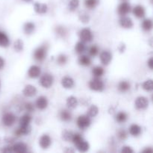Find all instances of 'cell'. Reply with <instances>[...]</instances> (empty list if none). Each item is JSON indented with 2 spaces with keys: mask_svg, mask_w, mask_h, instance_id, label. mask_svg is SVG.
I'll list each match as a JSON object with an SVG mask.
<instances>
[{
  "mask_svg": "<svg viewBox=\"0 0 153 153\" xmlns=\"http://www.w3.org/2000/svg\"><path fill=\"white\" fill-rule=\"evenodd\" d=\"M47 50L48 46L46 45H42V46H39L37 49H35L34 52V59L40 62L44 61L47 55Z\"/></svg>",
  "mask_w": 153,
  "mask_h": 153,
  "instance_id": "obj_1",
  "label": "cell"
},
{
  "mask_svg": "<svg viewBox=\"0 0 153 153\" xmlns=\"http://www.w3.org/2000/svg\"><path fill=\"white\" fill-rule=\"evenodd\" d=\"M91 118L88 115H81L77 119V126L80 129L85 130L91 126Z\"/></svg>",
  "mask_w": 153,
  "mask_h": 153,
  "instance_id": "obj_2",
  "label": "cell"
},
{
  "mask_svg": "<svg viewBox=\"0 0 153 153\" xmlns=\"http://www.w3.org/2000/svg\"><path fill=\"white\" fill-rule=\"evenodd\" d=\"M89 87L92 91H102L105 88V84L100 78H94L90 82Z\"/></svg>",
  "mask_w": 153,
  "mask_h": 153,
  "instance_id": "obj_3",
  "label": "cell"
},
{
  "mask_svg": "<svg viewBox=\"0 0 153 153\" xmlns=\"http://www.w3.org/2000/svg\"><path fill=\"white\" fill-rule=\"evenodd\" d=\"M79 37H80L81 41L84 42V43H89V42L92 41L93 38H94V34H93L91 29L85 28L80 31Z\"/></svg>",
  "mask_w": 153,
  "mask_h": 153,
  "instance_id": "obj_4",
  "label": "cell"
},
{
  "mask_svg": "<svg viewBox=\"0 0 153 153\" xmlns=\"http://www.w3.org/2000/svg\"><path fill=\"white\" fill-rule=\"evenodd\" d=\"M54 82L53 76L49 73H46L43 74V76L40 77V84L42 87L45 88H49L52 85Z\"/></svg>",
  "mask_w": 153,
  "mask_h": 153,
  "instance_id": "obj_5",
  "label": "cell"
},
{
  "mask_svg": "<svg viewBox=\"0 0 153 153\" xmlns=\"http://www.w3.org/2000/svg\"><path fill=\"white\" fill-rule=\"evenodd\" d=\"M16 117L13 113H10V112L4 114L2 116V119H1L3 125L7 127H10L13 126L16 122Z\"/></svg>",
  "mask_w": 153,
  "mask_h": 153,
  "instance_id": "obj_6",
  "label": "cell"
},
{
  "mask_svg": "<svg viewBox=\"0 0 153 153\" xmlns=\"http://www.w3.org/2000/svg\"><path fill=\"white\" fill-rule=\"evenodd\" d=\"M135 107L138 110L146 109L149 105V100L145 97H139L135 100Z\"/></svg>",
  "mask_w": 153,
  "mask_h": 153,
  "instance_id": "obj_7",
  "label": "cell"
},
{
  "mask_svg": "<svg viewBox=\"0 0 153 153\" xmlns=\"http://www.w3.org/2000/svg\"><path fill=\"white\" fill-rule=\"evenodd\" d=\"M131 10V5L129 4V3L124 1V2L121 3L119 5L117 8V12L120 16H126L128 13H129Z\"/></svg>",
  "mask_w": 153,
  "mask_h": 153,
  "instance_id": "obj_8",
  "label": "cell"
},
{
  "mask_svg": "<svg viewBox=\"0 0 153 153\" xmlns=\"http://www.w3.org/2000/svg\"><path fill=\"white\" fill-rule=\"evenodd\" d=\"M39 144L42 149H48L52 144V139L48 134H43L39 140Z\"/></svg>",
  "mask_w": 153,
  "mask_h": 153,
  "instance_id": "obj_9",
  "label": "cell"
},
{
  "mask_svg": "<svg viewBox=\"0 0 153 153\" xmlns=\"http://www.w3.org/2000/svg\"><path fill=\"white\" fill-rule=\"evenodd\" d=\"M100 58L103 65H108L112 60V55L108 51H103L100 53Z\"/></svg>",
  "mask_w": 153,
  "mask_h": 153,
  "instance_id": "obj_10",
  "label": "cell"
},
{
  "mask_svg": "<svg viewBox=\"0 0 153 153\" xmlns=\"http://www.w3.org/2000/svg\"><path fill=\"white\" fill-rule=\"evenodd\" d=\"M40 73H41L40 67L37 65L31 66V67L28 69V75L30 78H31V79H36V78H38L39 76H40Z\"/></svg>",
  "mask_w": 153,
  "mask_h": 153,
  "instance_id": "obj_11",
  "label": "cell"
},
{
  "mask_svg": "<svg viewBox=\"0 0 153 153\" xmlns=\"http://www.w3.org/2000/svg\"><path fill=\"white\" fill-rule=\"evenodd\" d=\"M22 94L24 96L27 97H32L36 95L37 94V89L34 86L31 85H28L24 88L22 91Z\"/></svg>",
  "mask_w": 153,
  "mask_h": 153,
  "instance_id": "obj_12",
  "label": "cell"
},
{
  "mask_svg": "<svg viewBox=\"0 0 153 153\" xmlns=\"http://www.w3.org/2000/svg\"><path fill=\"white\" fill-rule=\"evenodd\" d=\"M36 106L40 110H44L48 106V100L46 97H39L36 100Z\"/></svg>",
  "mask_w": 153,
  "mask_h": 153,
  "instance_id": "obj_13",
  "label": "cell"
},
{
  "mask_svg": "<svg viewBox=\"0 0 153 153\" xmlns=\"http://www.w3.org/2000/svg\"><path fill=\"white\" fill-rule=\"evenodd\" d=\"M31 131V128L29 126H19L17 129L15 131V136L16 137H20L22 135H28L30 134Z\"/></svg>",
  "mask_w": 153,
  "mask_h": 153,
  "instance_id": "obj_14",
  "label": "cell"
},
{
  "mask_svg": "<svg viewBox=\"0 0 153 153\" xmlns=\"http://www.w3.org/2000/svg\"><path fill=\"white\" fill-rule=\"evenodd\" d=\"M13 151L14 152L18 153H25L28 151V146L25 143L19 142V143H15L13 146H12Z\"/></svg>",
  "mask_w": 153,
  "mask_h": 153,
  "instance_id": "obj_15",
  "label": "cell"
},
{
  "mask_svg": "<svg viewBox=\"0 0 153 153\" xmlns=\"http://www.w3.org/2000/svg\"><path fill=\"white\" fill-rule=\"evenodd\" d=\"M120 25L124 28H131L133 27V22L131 19L128 16H122L120 19Z\"/></svg>",
  "mask_w": 153,
  "mask_h": 153,
  "instance_id": "obj_16",
  "label": "cell"
},
{
  "mask_svg": "<svg viewBox=\"0 0 153 153\" xmlns=\"http://www.w3.org/2000/svg\"><path fill=\"white\" fill-rule=\"evenodd\" d=\"M75 146H76V149L80 152H86L90 149V145L88 143V142L85 140L84 139L82 140H81L80 142H79L78 143H76Z\"/></svg>",
  "mask_w": 153,
  "mask_h": 153,
  "instance_id": "obj_17",
  "label": "cell"
},
{
  "mask_svg": "<svg viewBox=\"0 0 153 153\" xmlns=\"http://www.w3.org/2000/svg\"><path fill=\"white\" fill-rule=\"evenodd\" d=\"M61 85L66 89H71L74 86V80L71 77L65 76L61 79Z\"/></svg>",
  "mask_w": 153,
  "mask_h": 153,
  "instance_id": "obj_18",
  "label": "cell"
},
{
  "mask_svg": "<svg viewBox=\"0 0 153 153\" xmlns=\"http://www.w3.org/2000/svg\"><path fill=\"white\" fill-rule=\"evenodd\" d=\"M133 14L137 18H143L146 15L145 8L141 5H137L133 8Z\"/></svg>",
  "mask_w": 153,
  "mask_h": 153,
  "instance_id": "obj_19",
  "label": "cell"
},
{
  "mask_svg": "<svg viewBox=\"0 0 153 153\" xmlns=\"http://www.w3.org/2000/svg\"><path fill=\"white\" fill-rule=\"evenodd\" d=\"M47 5L46 4H42V3L35 2L34 3V10L37 13L40 14H43L47 12Z\"/></svg>",
  "mask_w": 153,
  "mask_h": 153,
  "instance_id": "obj_20",
  "label": "cell"
},
{
  "mask_svg": "<svg viewBox=\"0 0 153 153\" xmlns=\"http://www.w3.org/2000/svg\"><path fill=\"white\" fill-rule=\"evenodd\" d=\"M141 127L137 124H132L129 127V133L134 137H137L141 134Z\"/></svg>",
  "mask_w": 153,
  "mask_h": 153,
  "instance_id": "obj_21",
  "label": "cell"
},
{
  "mask_svg": "<svg viewBox=\"0 0 153 153\" xmlns=\"http://www.w3.org/2000/svg\"><path fill=\"white\" fill-rule=\"evenodd\" d=\"M10 44V40L7 34L3 31H0V46L7 47Z\"/></svg>",
  "mask_w": 153,
  "mask_h": 153,
  "instance_id": "obj_22",
  "label": "cell"
},
{
  "mask_svg": "<svg viewBox=\"0 0 153 153\" xmlns=\"http://www.w3.org/2000/svg\"><path fill=\"white\" fill-rule=\"evenodd\" d=\"M131 89V85L127 81H122L118 85V90L121 93H126Z\"/></svg>",
  "mask_w": 153,
  "mask_h": 153,
  "instance_id": "obj_23",
  "label": "cell"
},
{
  "mask_svg": "<svg viewBox=\"0 0 153 153\" xmlns=\"http://www.w3.org/2000/svg\"><path fill=\"white\" fill-rule=\"evenodd\" d=\"M78 104V100L73 96H71V97H69L67 99V107L70 108H76L77 107Z\"/></svg>",
  "mask_w": 153,
  "mask_h": 153,
  "instance_id": "obj_24",
  "label": "cell"
},
{
  "mask_svg": "<svg viewBox=\"0 0 153 153\" xmlns=\"http://www.w3.org/2000/svg\"><path fill=\"white\" fill-rule=\"evenodd\" d=\"M31 121V117L30 116L29 114L23 115V116L21 117L20 119H19V126H29Z\"/></svg>",
  "mask_w": 153,
  "mask_h": 153,
  "instance_id": "obj_25",
  "label": "cell"
},
{
  "mask_svg": "<svg viewBox=\"0 0 153 153\" xmlns=\"http://www.w3.org/2000/svg\"><path fill=\"white\" fill-rule=\"evenodd\" d=\"M24 32L26 34H31L35 30V25L31 22H28L23 26Z\"/></svg>",
  "mask_w": 153,
  "mask_h": 153,
  "instance_id": "obj_26",
  "label": "cell"
},
{
  "mask_svg": "<svg viewBox=\"0 0 153 153\" xmlns=\"http://www.w3.org/2000/svg\"><path fill=\"white\" fill-rule=\"evenodd\" d=\"M79 63L80 65L88 67V66H90L91 64V59L88 55H81L79 58Z\"/></svg>",
  "mask_w": 153,
  "mask_h": 153,
  "instance_id": "obj_27",
  "label": "cell"
},
{
  "mask_svg": "<svg viewBox=\"0 0 153 153\" xmlns=\"http://www.w3.org/2000/svg\"><path fill=\"white\" fill-rule=\"evenodd\" d=\"M60 118L64 122H69L72 120V114L69 111L62 110L60 113Z\"/></svg>",
  "mask_w": 153,
  "mask_h": 153,
  "instance_id": "obj_28",
  "label": "cell"
},
{
  "mask_svg": "<svg viewBox=\"0 0 153 153\" xmlns=\"http://www.w3.org/2000/svg\"><path fill=\"white\" fill-rule=\"evenodd\" d=\"M92 73L94 76V77L96 78H100L104 75L105 70L100 66H97V67H94L92 70Z\"/></svg>",
  "mask_w": 153,
  "mask_h": 153,
  "instance_id": "obj_29",
  "label": "cell"
},
{
  "mask_svg": "<svg viewBox=\"0 0 153 153\" xmlns=\"http://www.w3.org/2000/svg\"><path fill=\"white\" fill-rule=\"evenodd\" d=\"M115 119H116L117 122H118L119 123H123L128 119V114L126 112L120 111L117 113V114L115 117Z\"/></svg>",
  "mask_w": 153,
  "mask_h": 153,
  "instance_id": "obj_30",
  "label": "cell"
},
{
  "mask_svg": "<svg viewBox=\"0 0 153 153\" xmlns=\"http://www.w3.org/2000/svg\"><path fill=\"white\" fill-rule=\"evenodd\" d=\"M86 46H85V43L82 41L78 42L75 46V50H76V53L78 54H82L86 51Z\"/></svg>",
  "mask_w": 153,
  "mask_h": 153,
  "instance_id": "obj_31",
  "label": "cell"
},
{
  "mask_svg": "<svg viewBox=\"0 0 153 153\" xmlns=\"http://www.w3.org/2000/svg\"><path fill=\"white\" fill-rule=\"evenodd\" d=\"M142 28L146 31H149L152 28V21L150 19H145L142 22Z\"/></svg>",
  "mask_w": 153,
  "mask_h": 153,
  "instance_id": "obj_32",
  "label": "cell"
},
{
  "mask_svg": "<svg viewBox=\"0 0 153 153\" xmlns=\"http://www.w3.org/2000/svg\"><path fill=\"white\" fill-rule=\"evenodd\" d=\"M99 113V108L97 105H91L88 110V116L90 117H94L97 116Z\"/></svg>",
  "mask_w": 153,
  "mask_h": 153,
  "instance_id": "obj_33",
  "label": "cell"
},
{
  "mask_svg": "<svg viewBox=\"0 0 153 153\" xmlns=\"http://www.w3.org/2000/svg\"><path fill=\"white\" fill-rule=\"evenodd\" d=\"M73 134L74 133L72 132L71 131H68V130H64L62 132V138L64 139L65 141H72V139H73Z\"/></svg>",
  "mask_w": 153,
  "mask_h": 153,
  "instance_id": "obj_34",
  "label": "cell"
},
{
  "mask_svg": "<svg viewBox=\"0 0 153 153\" xmlns=\"http://www.w3.org/2000/svg\"><path fill=\"white\" fill-rule=\"evenodd\" d=\"M99 0H85V4L88 8L94 9L98 5Z\"/></svg>",
  "mask_w": 153,
  "mask_h": 153,
  "instance_id": "obj_35",
  "label": "cell"
},
{
  "mask_svg": "<svg viewBox=\"0 0 153 153\" xmlns=\"http://www.w3.org/2000/svg\"><path fill=\"white\" fill-rule=\"evenodd\" d=\"M143 90L146 91H152L153 89V83L152 79H148V80L145 81L142 85Z\"/></svg>",
  "mask_w": 153,
  "mask_h": 153,
  "instance_id": "obj_36",
  "label": "cell"
},
{
  "mask_svg": "<svg viewBox=\"0 0 153 153\" xmlns=\"http://www.w3.org/2000/svg\"><path fill=\"white\" fill-rule=\"evenodd\" d=\"M24 47V44H23V42L20 40V39H18L16 40V41L14 42V44H13V48H14L16 52H21L22 51Z\"/></svg>",
  "mask_w": 153,
  "mask_h": 153,
  "instance_id": "obj_37",
  "label": "cell"
},
{
  "mask_svg": "<svg viewBox=\"0 0 153 153\" xmlns=\"http://www.w3.org/2000/svg\"><path fill=\"white\" fill-rule=\"evenodd\" d=\"M79 17L81 22H83V23H88L89 22L90 16L87 13H85V12L80 13L79 15Z\"/></svg>",
  "mask_w": 153,
  "mask_h": 153,
  "instance_id": "obj_38",
  "label": "cell"
},
{
  "mask_svg": "<svg viewBox=\"0 0 153 153\" xmlns=\"http://www.w3.org/2000/svg\"><path fill=\"white\" fill-rule=\"evenodd\" d=\"M79 6V0H70L69 2V9L72 11L78 8Z\"/></svg>",
  "mask_w": 153,
  "mask_h": 153,
  "instance_id": "obj_39",
  "label": "cell"
},
{
  "mask_svg": "<svg viewBox=\"0 0 153 153\" xmlns=\"http://www.w3.org/2000/svg\"><path fill=\"white\" fill-rule=\"evenodd\" d=\"M57 62L59 65H64L67 62V57L64 54H61L57 58Z\"/></svg>",
  "mask_w": 153,
  "mask_h": 153,
  "instance_id": "obj_40",
  "label": "cell"
},
{
  "mask_svg": "<svg viewBox=\"0 0 153 153\" xmlns=\"http://www.w3.org/2000/svg\"><path fill=\"white\" fill-rule=\"evenodd\" d=\"M99 52H100V49L96 45H94V46H91V48L89 49V54L92 57H95L98 55Z\"/></svg>",
  "mask_w": 153,
  "mask_h": 153,
  "instance_id": "obj_41",
  "label": "cell"
},
{
  "mask_svg": "<svg viewBox=\"0 0 153 153\" xmlns=\"http://www.w3.org/2000/svg\"><path fill=\"white\" fill-rule=\"evenodd\" d=\"M127 132L124 129H120L117 132V137L120 140H124L127 138Z\"/></svg>",
  "mask_w": 153,
  "mask_h": 153,
  "instance_id": "obj_42",
  "label": "cell"
},
{
  "mask_svg": "<svg viewBox=\"0 0 153 153\" xmlns=\"http://www.w3.org/2000/svg\"><path fill=\"white\" fill-rule=\"evenodd\" d=\"M82 140H83V137H82V136L80 134H79V133L73 134V139H72V141H73V143H74L75 145Z\"/></svg>",
  "mask_w": 153,
  "mask_h": 153,
  "instance_id": "obj_43",
  "label": "cell"
},
{
  "mask_svg": "<svg viewBox=\"0 0 153 153\" xmlns=\"http://www.w3.org/2000/svg\"><path fill=\"white\" fill-rule=\"evenodd\" d=\"M56 33L60 37H64V35L67 34V31H66L64 27L58 26L56 28Z\"/></svg>",
  "mask_w": 153,
  "mask_h": 153,
  "instance_id": "obj_44",
  "label": "cell"
},
{
  "mask_svg": "<svg viewBox=\"0 0 153 153\" xmlns=\"http://www.w3.org/2000/svg\"><path fill=\"white\" fill-rule=\"evenodd\" d=\"M25 109L28 112H33L34 111V106L31 102H27L25 104Z\"/></svg>",
  "mask_w": 153,
  "mask_h": 153,
  "instance_id": "obj_45",
  "label": "cell"
},
{
  "mask_svg": "<svg viewBox=\"0 0 153 153\" xmlns=\"http://www.w3.org/2000/svg\"><path fill=\"white\" fill-rule=\"evenodd\" d=\"M121 152H123V153H133V152H134V150H133V149H131L130 146H123V147L122 150H121Z\"/></svg>",
  "mask_w": 153,
  "mask_h": 153,
  "instance_id": "obj_46",
  "label": "cell"
},
{
  "mask_svg": "<svg viewBox=\"0 0 153 153\" xmlns=\"http://www.w3.org/2000/svg\"><path fill=\"white\" fill-rule=\"evenodd\" d=\"M3 152H13V148H12L11 146H4L2 149H1Z\"/></svg>",
  "mask_w": 153,
  "mask_h": 153,
  "instance_id": "obj_47",
  "label": "cell"
},
{
  "mask_svg": "<svg viewBox=\"0 0 153 153\" xmlns=\"http://www.w3.org/2000/svg\"><path fill=\"white\" fill-rule=\"evenodd\" d=\"M118 49H119L120 52H121V53L124 52V51H125V49H126L125 43H121V44L119 46V48H118Z\"/></svg>",
  "mask_w": 153,
  "mask_h": 153,
  "instance_id": "obj_48",
  "label": "cell"
},
{
  "mask_svg": "<svg viewBox=\"0 0 153 153\" xmlns=\"http://www.w3.org/2000/svg\"><path fill=\"white\" fill-rule=\"evenodd\" d=\"M147 65H148V67H149V69H150V70H152V68H153V59H152V58H149V61H148V62H147Z\"/></svg>",
  "mask_w": 153,
  "mask_h": 153,
  "instance_id": "obj_49",
  "label": "cell"
},
{
  "mask_svg": "<svg viewBox=\"0 0 153 153\" xmlns=\"http://www.w3.org/2000/svg\"><path fill=\"white\" fill-rule=\"evenodd\" d=\"M4 66V61L1 57H0V70L3 68V67Z\"/></svg>",
  "mask_w": 153,
  "mask_h": 153,
  "instance_id": "obj_50",
  "label": "cell"
},
{
  "mask_svg": "<svg viewBox=\"0 0 153 153\" xmlns=\"http://www.w3.org/2000/svg\"><path fill=\"white\" fill-rule=\"evenodd\" d=\"M13 141H14V139L12 138V137H6L5 138V142H7V143H11Z\"/></svg>",
  "mask_w": 153,
  "mask_h": 153,
  "instance_id": "obj_51",
  "label": "cell"
},
{
  "mask_svg": "<svg viewBox=\"0 0 153 153\" xmlns=\"http://www.w3.org/2000/svg\"><path fill=\"white\" fill-rule=\"evenodd\" d=\"M152 152V148H150V147H148V148H146V149H144V150L143 151V153H150V152Z\"/></svg>",
  "mask_w": 153,
  "mask_h": 153,
  "instance_id": "obj_52",
  "label": "cell"
},
{
  "mask_svg": "<svg viewBox=\"0 0 153 153\" xmlns=\"http://www.w3.org/2000/svg\"><path fill=\"white\" fill-rule=\"evenodd\" d=\"M65 152H74V150H73V149H67V150H65Z\"/></svg>",
  "mask_w": 153,
  "mask_h": 153,
  "instance_id": "obj_53",
  "label": "cell"
},
{
  "mask_svg": "<svg viewBox=\"0 0 153 153\" xmlns=\"http://www.w3.org/2000/svg\"><path fill=\"white\" fill-rule=\"evenodd\" d=\"M24 1H25V2H31V1H32V0H23Z\"/></svg>",
  "mask_w": 153,
  "mask_h": 153,
  "instance_id": "obj_54",
  "label": "cell"
}]
</instances>
